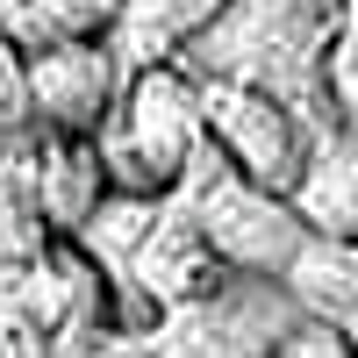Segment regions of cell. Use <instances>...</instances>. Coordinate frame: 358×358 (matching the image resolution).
I'll return each mask as SVG.
<instances>
[{
    "label": "cell",
    "instance_id": "cell-1",
    "mask_svg": "<svg viewBox=\"0 0 358 358\" xmlns=\"http://www.w3.org/2000/svg\"><path fill=\"white\" fill-rule=\"evenodd\" d=\"M322 50H330V22L308 0H229V8L179 50L194 79H236L258 94H280L287 108L322 101Z\"/></svg>",
    "mask_w": 358,
    "mask_h": 358
},
{
    "label": "cell",
    "instance_id": "cell-2",
    "mask_svg": "<svg viewBox=\"0 0 358 358\" xmlns=\"http://www.w3.org/2000/svg\"><path fill=\"white\" fill-rule=\"evenodd\" d=\"M208 122H201V79L179 65H143L122 79L115 94V115L101 122V165L108 187L129 194H172L187 165L201 158Z\"/></svg>",
    "mask_w": 358,
    "mask_h": 358
},
{
    "label": "cell",
    "instance_id": "cell-3",
    "mask_svg": "<svg viewBox=\"0 0 358 358\" xmlns=\"http://www.w3.org/2000/svg\"><path fill=\"white\" fill-rule=\"evenodd\" d=\"M172 201H187V215L201 222L208 251L222 273H251V280H287V265L301 258L308 229L294 215V201L244 179L215 143H201V158L187 165V179L172 187Z\"/></svg>",
    "mask_w": 358,
    "mask_h": 358
},
{
    "label": "cell",
    "instance_id": "cell-4",
    "mask_svg": "<svg viewBox=\"0 0 358 358\" xmlns=\"http://www.w3.org/2000/svg\"><path fill=\"white\" fill-rule=\"evenodd\" d=\"M294 322H301V301L280 280L222 273L208 294L151 322V358H273Z\"/></svg>",
    "mask_w": 358,
    "mask_h": 358
},
{
    "label": "cell",
    "instance_id": "cell-5",
    "mask_svg": "<svg viewBox=\"0 0 358 358\" xmlns=\"http://www.w3.org/2000/svg\"><path fill=\"white\" fill-rule=\"evenodd\" d=\"M201 122H208V143L258 187L287 194L308 165V143H315V122L301 108H287L280 94H258V86H236V79H201Z\"/></svg>",
    "mask_w": 358,
    "mask_h": 358
},
{
    "label": "cell",
    "instance_id": "cell-6",
    "mask_svg": "<svg viewBox=\"0 0 358 358\" xmlns=\"http://www.w3.org/2000/svg\"><path fill=\"white\" fill-rule=\"evenodd\" d=\"M115 79H122V57H115L108 36L50 43V50L22 57L29 108H36L57 136H101V122L115 115Z\"/></svg>",
    "mask_w": 358,
    "mask_h": 358
},
{
    "label": "cell",
    "instance_id": "cell-7",
    "mask_svg": "<svg viewBox=\"0 0 358 358\" xmlns=\"http://www.w3.org/2000/svg\"><path fill=\"white\" fill-rule=\"evenodd\" d=\"M222 280V265H215V251H208V236H201V222L187 215V201H172V194H158V215H151V229H143V244H136V258H129V301H136V315H165V308H179V301H194V294H208Z\"/></svg>",
    "mask_w": 358,
    "mask_h": 358
},
{
    "label": "cell",
    "instance_id": "cell-8",
    "mask_svg": "<svg viewBox=\"0 0 358 358\" xmlns=\"http://www.w3.org/2000/svg\"><path fill=\"white\" fill-rule=\"evenodd\" d=\"M294 215L322 244H358V129H315L301 179L287 187Z\"/></svg>",
    "mask_w": 358,
    "mask_h": 358
},
{
    "label": "cell",
    "instance_id": "cell-9",
    "mask_svg": "<svg viewBox=\"0 0 358 358\" xmlns=\"http://www.w3.org/2000/svg\"><path fill=\"white\" fill-rule=\"evenodd\" d=\"M229 0H115V29L108 43L122 57V72H143V65H172L208 22H215Z\"/></svg>",
    "mask_w": 358,
    "mask_h": 358
},
{
    "label": "cell",
    "instance_id": "cell-10",
    "mask_svg": "<svg viewBox=\"0 0 358 358\" xmlns=\"http://www.w3.org/2000/svg\"><path fill=\"white\" fill-rule=\"evenodd\" d=\"M151 215H158V194L108 187L94 208H86V222L72 229V244H79V251L108 273V287H115V294L129 287V258H136V244H143V229H151Z\"/></svg>",
    "mask_w": 358,
    "mask_h": 358
},
{
    "label": "cell",
    "instance_id": "cell-11",
    "mask_svg": "<svg viewBox=\"0 0 358 358\" xmlns=\"http://www.w3.org/2000/svg\"><path fill=\"white\" fill-rule=\"evenodd\" d=\"M280 287L301 301V315L351 330V322H358V244H322V236H308Z\"/></svg>",
    "mask_w": 358,
    "mask_h": 358
},
{
    "label": "cell",
    "instance_id": "cell-12",
    "mask_svg": "<svg viewBox=\"0 0 358 358\" xmlns=\"http://www.w3.org/2000/svg\"><path fill=\"white\" fill-rule=\"evenodd\" d=\"M115 29V0H0V36L22 57L50 43H86Z\"/></svg>",
    "mask_w": 358,
    "mask_h": 358
},
{
    "label": "cell",
    "instance_id": "cell-13",
    "mask_svg": "<svg viewBox=\"0 0 358 358\" xmlns=\"http://www.w3.org/2000/svg\"><path fill=\"white\" fill-rule=\"evenodd\" d=\"M322 101L337 108L344 129H358V0H337V29L322 50Z\"/></svg>",
    "mask_w": 358,
    "mask_h": 358
},
{
    "label": "cell",
    "instance_id": "cell-14",
    "mask_svg": "<svg viewBox=\"0 0 358 358\" xmlns=\"http://www.w3.org/2000/svg\"><path fill=\"white\" fill-rule=\"evenodd\" d=\"M273 358H351V337L337 330V322H315V315H301L294 330L280 337V351Z\"/></svg>",
    "mask_w": 358,
    "mask_h": 358
},
{
    "label": "cell",
    "instance_id": "cell-15",
    "mask_svg": "<svg viewBox=\"0 0 358 358\" xmlns=\"http://www.w3.org/2000/svg\"><path fill=\"white\" fill-rule=\"evenodd\" d=\"M344 337H351V358H358V322H351V330H344Z\"/></svg>",
    "mask_w": 358,
    "mask_h": 358
},
{
    "label": "cell",
    "instance_id": "cell-16",
    "mask_svg": "<svg viewBox=\"0 0 358 358\" xmlns=\"http://www.w3.org/2000/svg\"><path fill=\"white\" fill-rule=\"evenodd\" d=\"M136 358H151V351H136Z\"/></svg>",
    "mask_w": 358,
    "mask_h": 358
}]
</instances>
